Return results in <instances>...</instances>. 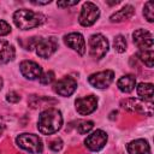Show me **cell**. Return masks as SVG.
<instances>
[{
	"label": "cell",
	"mask_w": 154,
	"mask_h": 154,
	"mask_svg": "<svg viewBox=\"0 0 154 154\" xmlns=\"http://www.w3.org/2000/svg\"><path fill=\"white\" fill-rule=\"evenodd\" d=\"M63 125L61 112L57 108H48L41 112L37 122V129L42 135H52L60 130Z\"/></svg>",
	"instance_id": "1"
},
{
	"label": "cell",
	"mask_w": 154,
	"mask_h": 154,
	"mask_svg": "<svg viewBox=\"0 0 154 154\" xmlns=\"http://www.w3.org/2000/svg\"><path fill=\"white\" fill-rule=\"evenodd\" d=\"M113 78H114V72L112 70H105V71H100L90 75L88 77V82L94 88L105 89L113 82Z\"/></svg>",
	"instance_id": "7"
},
{
	"label": "cell",
	"mask_w": 154,
	"mask_h": 154,
	"mask_svg": "<svg viewBox=\"0 0 154 154\" xmlns=\"http://www.w3.org/2000/svg\"><path fill=\"white\" fill-rule=\"evenodd\" d=\"M6 100L8 102H11V103H16V102H18L20 100V96H19V94L17 91H10L6 95Z\"/></svg>",
	"instance_id": "26"
},
{
	"label": "cell",
	"mask_w": 154,
	"mask_h": 154,
	"mask_svg": "<svg viewBox=\"0 0 154 154\" xmlns=\"http://www.w3.org/2000/svg\"><path fill=\"white\" fill-rule=\"evenodd\" d=\"M134 42L140 48V51L143 49H153V35L146 29H137L134 34Z\"/></svg>",
	"instance_id": "12"
},
{
	"label": "cell",
	"mask_w": 154,
	"mask_h": 154,
	"mask_svg": "<svg viewBox=\"0 0 154 154\" xmlns=\"http://www.w3.org/2000/svg\"><path fill=\"white\" fill-rule=\"evenodd\" d=\"M107 51H108V41L103 35L94 34L89 37V53L94 59L100 60L106 55Z\"/></svg>",
	"instance_id": "5"
},
{
	"label": "cell",
	"mask_w": 154,
	"mask_h": 154,
	"mask_svg": "<svg viewBox=\"0 0 154 154\" xmlns=\"http://www.w3.org/2000/svg\"><path fill=\"white\" fill-rule=\"evenodd\" d=\"M19 70L22 75L28 79H37L42 75V67L31 60H24L19 65Z\"/></svg>",
	"instance_id": "14"
},
{
	"label": "cell",
	"mask_w": 154,
	"mask_h": 154,
	"mask_svg": "<svg viewBox=\"0 0 154 154\" xmlns=\"http://www.w3.org/2000/svg\"><path fill=\"white\" fill-rule=\"evenodd\" d=\"M77 89V82L71 76H65L54 83L53 90L60 96H70Z\"/></svg>",
	"instance_id": "8"
},
{
	"label": "cell",
	"mask_w": 154,
	"mask_h": 154,
	"mask_svg": "<svg viewBox=\"0 0 154 154\" xmlns=\"http://www.w3.org/2000/svg\"><path fill=\"white\" fill-rule=\"evenodd\" d=\"M93 126H94V123H93L91 120L82 122V123H79V125H78L77 130H78V132H79L81 135H84V134L89 132V131L93 129Z\"/></svg>",
	"instance_id": "23"
},
{
	"label": "cell",
	"mask_w": 154,
	"mask_h": 154,
	"mask_svg": "<svg viewBox=\"0 0 154 154\" xmlns=\"http://www.w3.org/2000/svg\"><path fill=\"white\" fill-rule=\"evenodd\" d=\"M126 150L129 154H150V147L148 142L142 138L129 142L126 146Z\"/></svg>",
	"instance_id": "15"
},
{
	"label": "cell",
	"mask_w": 154,
	"mask_h": 154,
	"mask_svg": "<svg viewBox=\"0 0 154 154\" xmlns=\"http://www.w3.org/2000/svg\"><path fill=\"white\" fill-rule=\"evenodd\" d=\"M107 4L108 5H117V4H119V1H107Z\"/></svg>",
	"instance_id": "30"
},
{
	"label": "cell",
	"mask_w": 154,
	"mask_h": 154,
	"mask_svg": "<svg viewBox=\"0 0 154 154\" xmlns=\"http://www.w3.org/2000/svg\"><path fill=\"white\" fill-rule=\"evenodd\" d=\"M36 54L41 58H49L58 48V40L54 36H49L47 38H40L36 45Z\"/></svg>",
	"instance_id": "9"
},
{
	"label": "cell",
	"mask_w": 154,
	"mask_h": 154,
	"mask_svg": "<svg viewBox=\"0 0 154 154\" xmlns=\"http://www.w3.org/2000/svg\"><path fill=\"white\" fill-rule=\"evenodd\" d=\"M143 14L148 22H154V1H147L143 8Z\"/></svg>",
	"instance_id": "22"
},
{
	"label": "cell",
	"mask_w": 154,
	"mask_h": 154,
	"mask_svg": "<svg viewBox=\"0 0 154 154\" xmlns=\"http://www.w3.org/2000/svg\"><path fill=\"white\" fill-rule=\"evenodd\" d=\"M135 13V10L131 5H125L122 10L117 11L116 13H113L111 17H109V20L112 23H119V22H123V20H126L129 18H131Z\"/></svg>",
	"instance_id": "17"
},
{
	"label": "cell",
	"mask_w": 154,
	"mask_h": 154,
	"mask_svg": "<svg viewBox=\"0 0 154 154\" xmlns=\"http://www.w3.org/2000/svg\"><path fill=\"white\" fill-rule=\"evenodd\" d=\"M137 95L142 100L153 101V84L152 83H140L137 87Z\"/></svg>",
	"instance_id": "19"
},
{
	"label": "cell",
	"mask_w": 154,
	"mask_h": 154,
	"mask_svg": "<svg viewBox=\"0 0 154 154\" xmlns=\"http://www.w3.org/2000/svg\"><path fill=\"white\" fill-rule=\"evenodd\" d=\"M113 47L116 49V52L118 53H123L126 49V40L123 35H117L113 40Z\"/></svg>",
	"instance_id": "21"
},
{
	"label": "cell",
	"mask_w": 154,
	"mask_h": 154,
	"mask_svg": "<svg viewBox=\"0 0 154 154\" xmlns=\"http://www.w3.org/2000/svg\"><path fill=\"white\" fill-rule=\"evenodd\" d=\"M78 4V0H75V1H58V6L59 7H67V6H73Z\"/></svg>",
	"instance_id": "28"
},
{
	"label": "cell",
	"mask_w": 154,
	"mask_h": 154,
	"mask_svg": "<svg viewBox=\"0 0 154 154\" xmlns=\"http://www.w3.org/2000/svg\"><path fill=\"white\" fill-rule=\"evenodd\" d=\"M49 2H51L49 0L48 1H35V0H31V4H34V5H47Z\"/></svg>",
	"instance_id": "29"
},
{
	"label": "cell",
	"mask_w": 154,
	"mask_h": 154,
	"mask_svg": "<svg viewBox=\"0 0 154 154\" xmlns=\"http://www.w3.org/2000/svg\"><path fill=\"white\" fill-rule=\"evenodd\" d=\"M14 48L7 41H0V65L7 64L14 58Z\"/></svg>",
	"instance_id": "16"
},
{
	"label": "cell",
	"mask_w": 154,
	"mask_h": 154,
	"mask_svg": "<svg viewBox=\"0 0 154 154\" xmlns=\"http://www.w3.org/2000/svg\"><path fill=\"white\" fill-rule=\"evenodd\" d=\"M2 131H4V126H2L1 124H0V136L2 135Z\"/></svg>",
	"instance_id": "31"
},
{
	"label": "cell",
	"mask_w": 154,
	"mask_h": 154,
	"mask_svg": "<svg viewBox=\"0 0 154 154\" xmlns=\"http://www.w3.org/2000/svg\"><path fill=\"white\" fill-rule=\"evenodd\" d=\"M106 142H107V134L102 130H95L85 138L84 144L88 149L93 152H97L105 147Z\"/></svg>",
	"instance_id": "10"
},
{
	"label": "cell",
	"mask_w": 154,
	"mask_h": 154,
	"mask_svg": "<svg viewBox=\"0 0 154 154\" xmlns=\"http://www.w3.org/2000/svg\"><path fill=\"white\" fill-rule=\"evenodd\" d=\"M11 32V26L5 20H0V36H5Z\"/></svg>",
	"instance_id": "25"
},
{
	"label": "cell",
	"mask_w": 154,
	"mask_h": 154,
	"mask_svg": "<svg viewBox=\"0 0 154 154\" xmlns=\"http://www.w3.org/2000/svg\"><path fill=\"white\" fill-rule=\"evenodd\" d=\"M120 105L124 109H126L129 112H137V113H142V114H147V116L153 114V101L142 100L140 97L138 99L130 97V99L122 100Z\"/></svg>",
	"instance_id": "4"
},
{
	"label": "cell",
	"mask_w": 154,
	"mask_h": 154,
	"mask_svg": "<svg viewBox=\"0 0 154 154\" xmlns=\"http://www.w3.org/2000/svg\"><path fill=\"white\" fill-rule=\"evenodd\" d=\"M117 85L119 88L120 91L123 93H130L135 89L136 85V78L132 75H125L123 77H120L117 82Z\"/></svg>",
	"instance_id": "18"
},
{
	"label": "cell",
	"mask_w": 154,
	"mask_h": 154,
	"mask_svg": "<svg viewBox=\"0 0 154 154\" xmlns=\"http://www.w3.org/2000/svg\"><path fill=\"white\" fill-rule=\"evenodd\" d=\"M1 88H2V78L0 77V90H1Z\"/></svg>",
	"instance_id": "32"
},
{
	"label": "cell",
	"mask_w": 154,
	"mask_h": 154,
	"mask_svg": "<svg viewBox=\"0 0 154 154\" xmlns=\"http://www.w3.org/2000/svg\"><path fill=\"white\" fill-rule=\"evenodd\" d=\"M137 57L140 58V60H141L147 67H153V65H154V53H153V49L138 51Z\"/></svg>",
	"instance_id": "20"
},
{
	"label": "cell",
	"mask_w": 154,
	"mask_h": 154,
	"mask_svg": "<svg viewBox=\"0 0 154 154\" xmlns=\"http://www.w3.org/2000/svg\"><path fill=\"white\" fill-rule=\"evenodd\" d=\"M45 20H46V17L42 13L35 12V11H31L28 8L18 10L13 14L14 24L22 30H29V29L36 28V26L43 24Z\"/></svg>",
	"instance_id": "2"
},
{
	"label": "cell",
	"mask_w": 154,
	"mask_h": 154,
	"mask_svg": "<svg viewBox=\"0 0 154 154\" xmlns=\"http://www.w3.org/2000/svg\"><path fill=\"white\" fill-rule=\"evenodd\" d=\"M99 17H100L99 7L95 4L90 2V1H87L82 6V11L79 13L78 22L83 26H90L97 20Z\"/></svg>",
	"instance_id": "6"
},
{
	"label": "cell",
	"mask_w": 154,
	"mask_h": 154,
	"mask_svg": "<svg viewBox=\"0 0 154 154\" xmlns=\"http://www.w3.org/2000/svg\"><path fill=\"white\" fill-rule=\"evenodd\" d=\"M64 42L66 46L76 51L79 55H83L85 53V41L82 34L79 32H70L64 36Z\"/></svg>",
	"instance_id": "13"
},
{
	"label": "cell",
	"mask_w": 154,
	"mask_h": 154,
	"mask_svg": "<svg viewBox=\"0 0 154 154\" xmlns=\"http://www.w3.org/2000/svg\"><path fill=\"white\" fill-rule=\"evenodd\" d=\"M61 147H63V141H61L60 138L52 141V142H51V144H49V148H51L52 150H54V152L60 150V149H61Z\"/></svg>",
	"instance_id": "27"
},
{
	"label": "cell",
	"mask_w": 154,
	"mask_h": 154,
	"mask_svg": "<svg viewBox=\"0 0 154 154\" xmlns=\"http://www.w3.org/2000/svg\"><path fill=\"white\" fill-rule=\"evenodd\" d=\"M38 81H40L41 84H49V83H52L54 81V72L53 71H47V72L42 73L40 76V78H38Z\"/></svg>",
	"instance_id": "24"
},
{
	"label": "cell",
	"mask_w": 154,
	"mask_h": 154,
	"mask_svg": "<svg viewBox=\"0 0 154 154\" xmlns=\"http://www.w3.org/2000/svg\"><path fill=\"white\" fill-rule=\"evenodd\" d=\"M16 143L18 147L22 149L32 153V154H38L43 150V144L41 138L37 135L34 134H20L16 138Z\"/></svg>",
	"instance_id": "3"
},
{
	"label": "cell",
	"mask_w": 154,
	"mask_h": 154,
	"mask_svg": "<svg viewBox=\"0 0 154 154\" xmlns=\"http://www.w3.org/2000/svg\"><path fill=\"white\" fill-rule=\"evenodd\" d=\"M75 105H76V111L81 116H87V114H90L91 112H94L96 109L97 97L94 96V95H89V96H84V97H78L75 101Z\"/></svg>",
	"instance_id": "11"
}]
</instances>
